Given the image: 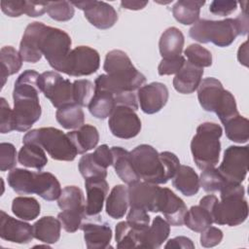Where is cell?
<instances>
[{"mask_svg": "<svg viewBox=\"0 0 249 249\" xmlns=\"http://www.w3.org/2000/svg\"><path fill=\"white\" fill-rule=\"evenodd\" d=\"M94 85L89 80H75L73 82V96L75 104L85 107L89 106L93 94Z\"/></svg>", "mask_w": 249, "mask_h": 249, "instance_id": "7bdbcfd3", "label": "cell"}, {"mask_svg": "<svg viewBox=\"0 0 249 249\" xmlns=\"http://www.w3.org/2000/svg\"><path fill=\"white\" fill-rule=\"evenodd\" d=\"M68 137L75 146L78 154H85L96 147L99 141V133L95 126L83 124L79 128L67 132Z\"/></svg>", "mask_w": 249, "mask_h": 249, "instance_id": "4316f807", "label": "cell"}, {"mask_svg": "<svg viewBox=\"0 0 249 249\" xmlns=\"http://www.w3.org/2000/svg\"><path fill=\"white\" fill-rule=\"evenodd\" d=\"M184 35L177 27L165 29L159 41V50L162 58H173L180 56L184 47Z\"/></svg>", "mask_w": 249, "mask_h": 249, "instance_id": "d4e9b609", "label": "cell"}, {"mask_svg": "<svg viewBox=\"0 0 249 249\" xmlns=\"http://www.w3.org/2000/svg\"><path fill=\"white\" fill-rule=\"evenodd\" d=\"M40 75L34 70H25L15 83L13 91L15 130H28L41 117Z\"/></svg>", "mask_w": 249, "mask_h": 249, "instance_id": "7a4b0ae2", "label": "cell"}, {"mask_svg": "<svg viewBox=\"0 0 249 249\" xmlns=\"http://www.w3.org/2000/svg\"><path fill=\"white\" fill-rule=\"evenodd\" d=\"M126 222L134 231L142 235L150 227V216L146 210L130 206L126 217Z\"/></svg>", "mask_w": 249, "mask_h": 249, "instance_id": "7dc6e473", "label": "cell"}, {"mask_svg": "<svg viewBox=\"0 0 249 249\" xmlns=\"http://www.w3.org/2000/svg\"><path fill=\"white\" fill-rule=\"evenodd\" d=\"M86 217H88L86 211L72 210H62L57 215V219L60 221L62 228L67 232H75L80 229Z\"/></svg>", "mask_w": 249, "mask_h": 249, "instance_id": "bcb514c9", "label": "cell"}, {"mask_svg": "<svg viewBox=\"0 0 249 249\" xmlns=\"http://www.w3.org/2000/svg\"><path fill=\"white\" fill-rule=\"evenodd\" d=\"M48 15L51 18L57 21L70 20L75 14L74 6L68 1L48 2Z\"/></svg>", "mask_w": 249, "mask_h": 249, "instance_id": "f6af8a7d", "label": "cell"}, {"mask_svg": "<svg viewBox=\"0 0 249 249\" xmlns=\"http://www.w3.org/2000/svg\"><path fill=\"white\" fill-rule=\"evenodd\" d=\"M61 227L58 219L53 216H44L32 225L33 235L44 243L53 244L59 240Z\"/></svg>", "mask_w": 249, "mask_h": 249, "instance_id": "484cf974", "label": "cell"}, {"mask_svg": "<svg viewBox=\"0 0 249 249\" xmlns=\"http://www.w3.org/2000/svg\"><path fill=\"white\" fill-rule=\"evenodd\" d=\"M226 181L218 168L215 167L203 169L199 176V185L207 193L220 191Z\"/></svg>", "mask_w": 249, "mask_h": 249, "instance_id": "b9f144b4", "label": "cell"}, {"mask_svg": "<svg viewBox=\"0 0 249 249\" xmlns=\"http://www.w3.org/2000/svg\"><path fill=\"white\" fill-rule=\"evenodd\" d=\"M248 146H230L224 153L218 170L227 181L241 184L248 171Z\"/></svg>", "mask_w": 249, "mask_h": 249, "instance_id": "8fae6325", "label": "cell"}, {"mask_svg": "<svg viewBox=\"0 0 249 249\" xmlns=\"http://www.w3.org/2000/svg\"><path fill=\"white\" fill-rule=\"evenodd\" d=\"M87 191L86 212L88 216L98 215L104 204V200L109 191V186L105 178L85 179Z\"/></svg>", "mask_w": 249, "mask_h": 249, "instance_id": "ffe728a7", "label": "cell"}, {"mask_svg": "<svg viewBox=\"0 0 249 249\" xmlns=\"http://www.w3.org/2000/svg\"><path fill=\"white\" fill-rule=\"evenodd\" d=\"M219 192L221 201H218L213 209V223L230 227L242 224L248 216L244 187L240 183L226 181Z\"/></svg>", "mask_w": 249, "mask_h": 249, "instance_id": "5b68a950", "label": "cell"}, {"mask_svg": "<svg viewBox=\"0 0 249 249\" xmlns=\"http://www.w3.org/2000/svg\"><path fill=\"white\" fill-rule=\"evenodd\" d=\"M237 8V2L235 1H225V0H215L211 2L209 11L217 16L225 17L233 13Z\"/></svg>", "mask_w": 249, "mask_h": 249, "instance_id": "db71d44e", "label": "cell"}, {"mask_svg": "<svg viewBox=\"0 0 249 249\" xmlns=\"http://www.w3.org/2000/svg\"><path fill=\"white\" fill-rule=\"evenodd\" d=\"M79 171L85 179L89 178H106L107 168L102 167L93 158L91 154H86L83 156L78 163Z\"/></svg>", "mask_w": 249, "mask_h": 249, "instance_id": "60d3db41", "label": "cell"}, {"mask_svg": "<svg viewBox=\"0 0 249 249\" xmlns=\"http://www.w3.org/2000/svg\"><path fill=\"white\" fill-rule=\"evenodd\" d=\"M84 231V238L89 249H104L110 246L112 230L107 223L83 222L81 228Z\"/></svg>", "mask_w": 249, "mask_h": 249, "instance_id": "44dd1931", "label": "cell"}, {"mask_svg": "<svg viewBox=\"0 0 249 249\" xmlns=\"http://www.w3.org/2000/svg\"><path fill=\"white\" fill-rule=\"evenodd\" d=\"M39 178L40 184L37 195L48 201L57 199L62 191L57 178L50 172H39Z\"/></svg>", "mask_w": 249, "mask_h": 249, "instance_id": "f35d334b", "label": "cell"}, {"mask_svg": "<svg viewBox=\"0 0 249 249\" xmlns=\"http://www.w3.org/2000/svg\"><path fill=\"white\" fill-rule=\"evenodd\" d=\"M187 210L183 199L177 196L170 189L162 188L160 211L163 214L169 225L176 227L182 226Z\"/></svg>", "mask_w": 249, "mask_h": 249, "instance_id": "d6986e66", "label": "cell"}, {"mask_svg": "<svg viewBox=\"0 0 249 249\" xmlns=\"http://www.w3.org/2000/svg\"><path fill=\"white\" fill-rule=\"evenodd\" d=\"M23 144L32 143L42 147L52 159L72 161L78 152L67 133L55 127H41L28 131L22 138Z\"/></svg>", "mask_w": 249, "mask_h": 249, "instance_id": "52a82bcc", "label": "cell"}, {"mask_svg": "<svg viewBox=\"0 0 249 249\" xmlns=\"http://www.w3.org/2000/svg\"><path fill=\"white\" fill-rule=\"evenodd\" d=\"M0 236L2 239L18 243V244H26L29 243L34 235H33V228L28 223L23 220H18L3 210L0 211Z\"/></svg>", "mask_w": 249, "mask_h": 249, "instance_id": "e0dca14e", "label": "cell"}, {"mask_svg": "<svg viewBox=\"0 0 249 249\" xmlns=\"http://www.w3.org/2000/svg\"><path fill=\"white\" fill-rule=\"evenodd\" d=\"M15 130L14 113L4 97L0 98V132L9 133Z\"/></svg>", "mask_w": 249, "mask_h": 249, "instance_id": "681fc988", "label": "cell"}, {"mask_svg": "<svg viewBox=\"0 0 249 249\" xmlns=\"http://www.w3.org/2000/svg\"><path fill=\"white\" fill-rule=\"evenodd\" d=\"M212 223L213 220L210 212L199 204L192 206L187 210L184 218V224L187 228L196 232H201L206 228L210 227Z\"/></svg>", "mask_w": 249, "mask_h": 249, "instance_id": "d590c367", "label": "cell"}, {"mask_svg": "<svg viewBox=\"0 0 249 249\" xmlns=\"http://www.w3.org/2000/svg\"><path fill=\"white\" fill-rule=\"evenodd\" d=\"M203 75V68L185 61L173 79L174 89L183 94L193 93L197 89Z\"/></svg>", "mask_w": 249, "mask_h": 249, "instance_id": "7402d4cb", "label": "cell"}, {"mask_svg": "<svg viewBox=\"0 0 249 249\" xmlns=\"http://www.w3.org/2000/svg\"><path fill=\"white\" fill-rule=\"evenodd\" d=\"M12 211L18 218L23 221H32L39 216L41 206L34 197L18 196L13 199Z\"/></svg>", "mask_w": 249, "mask_h": 249, "instance_id": "8d00e7d4", "label": "cell"}, {"mask_svg": "<svg viewBox=\"0 0 249 249\" xmlns=\"http://www.w3.org/2000/svg\"><path fill=\"white\" fill-rule=\"evenodd\" d=\"M205 4V1H192L180 0L172 7V14L174 18L184 24L190 25L196 23L199 18L200 8Z\"/></svg>", "mask_w": 249, "mask_h": 249, "instance_id": "f546056e", "label": "cell"}, {"mask_svg": "<svg viewBox=\"0 0 249 249\" xmlns=\"http://www.w3.org/2000/svg\"><path fill=\"white\" fill-rule=\"evenodd\" d=\"M73 6L84 11L85 18L91 25L98 29H109L118 20L116 10L103 1H79L71 2Z\"/></svg>", "mask_w": 249, "mask_h": 249, "instance_id": "9a60e30c", "label": "cell"}, {"mask_svg": "<svg viewBox=\"0 0 249 249\" xmlns=\"http://www.w3.org/2000/svg\"><path fill=\"white\" fill-rule=\"evenodd\" d=\"M168 89L162 83L153 82L137 90V99L141 110L149 115L160 112L168 100Z\"/></svg>", "mask_w": 249, "mask_h": 249, "instance_id": "2e32d148", "label": "cell"}, {"mask_svg": "<svg viewBox=\"0 0 249 249\" xmlns=\"http://www.w3.org/2000/svg\"><path fill=\"white\" fill-rule=\"evenodd\" d=\"M148 1H122L121 6L126 10H141L146 7Z\"/></svg>", "mask_w": 249, "mask_h": 249, "instance_id": "680465c9", "label": "cell"}, {"mask_svg": "<svg viewBox=\"0 0 249 249\" xmlns=\"http://www.w3.org/2000/svg\"><path fill=\"white\" fill-rule=\"evenodd\" d=\"M222 127L210 122L199 124L191 142V152L196 166L200 169L215 167L219 161Z\"/></svg>", "mask_w": 249, "mask_h": 249, "instance_id": "8992f818", "label": "cell"}, {"mask_svg": "<svg viewBox=\"0 0 249 249\" xmlns=\"http://www.w3.org/2000/svg\"><path fill=\"white\" fill-rule=\"evenodd\" d=\"M61 210L86 211V200L83 191L77 186H66L62 189L57 200Z\"/></svg>", "mask_w": 249, "mask_h": 249, "instance_id": "e575fe53", "label": "cell"}, {"mask_svg": "<svg viewBox=\"0 0 249 249\" xmlns=\"http://www.w3.org/2000/svg\"><path fill=\"white\" fill-rule=\"evenodd\" d=\"M71 38L65 31L45 25L40 39V50L52 68L63 71L71 52Z\"/></svg>", "mask_w": 249, "mask_h": 249, "instance_id": "ba28073f", "label": "cell"}, {"mask_svg": "<svg viewBox=\"0 0 249 249\" xmlns=\"http://www.w3.org/2000/svg\"><path fill=\"white\" fill-rule=\"evenodd\" d=\"M129 206L142 208L146 211L159 212L162 188L148 182H134L128 185Z\"/></svg>", "mask_w": 249, "mask_h": 249, "instance_id": "5bb4252c", "label": "cell"}, {"mask_svg": "<svg viewBox=\"0 0 249 249\" xmlns=\"http://www.w3.org/2000/svg\"><path fill=\"white\" fill-rule=\"evenodd\" d=\"M129 205L128 190L124 185H116L106 199V213L113 219L124 216Z\"/></svg>", "mask_w": 249, "mask_h": 249, "instance_id": "f1b7e54d", "label": "cell"}, {"mask_svg": "<svg viewBox=\"0 0 249 249\" xmlns=\"http://www.w3.org/2000/svg\"><path fill=\"white\" fill-rule=\"evenodd\" d=\"M18 162L26 167L35 168L41 171L47 164L48 159L45 150L37 144H23L18 156Z\"/></svg>", "mask_w": 249, "mask_h": 249, "instance_id": "1f68e13d", "label": "cell"}, {"mask_svg": "<svg viewBox=\"0 0 249 249\" xmlns=\"http://www.w3.org/2000/svg\"><path fill=\"white\" fill-rule=\"evenodd\" d=\"M188 61L197 67H209L212 64L211 53L198 44H192L184 51Z\"/></svg>", "mask_w": 249, "mask_h": 249, "instance_id": "ee69618b", "label": "cell"}, {"mask_svg": "<svg viewBox=\"0 0 249 249\" xmlns=\"http://www.w3.org/2000/svg\"><path fill=\"white\" fill-rule=\"evenodd\" d=\"M17 164V151L12 143L0 144V170H12Z\"/></svg>", "mask_w": 249, "mask_h": 249, "instance_id": "c3c4849f", "label": "cell"}, {"mask_svg": "<svg viewBox=\"0 0 249 249\" xmlns=\"http://www.w3.org/2000/svg\"><path fill=\"white\" fill-rule=\"evenodd\" d=\"M108 125L112 134L122 139L133 138L141 130V121L135 110L124 105L115 107L109 117Z\"/></svg>", "mask_w": 249, "mask_h": 249, "instance_id": "7c38bea8", "label": "cell"}, {"mask_svg": "<svg viewBox=\"0 0 249 249\" xmlns=\"http://www.w3.org/2000/svg\"><path fill=\"white\" fill-rule=\"evenodd\" d=\"M39 85L44 93L55 108L75 104L73 96V83L62 78L54 71H47L40 75Z\"/></svg>", "mask_w": 249, "mask_h": 249, "instance_id": "9c48e42d", "label": "cell"}, {"mask_svg": "<svg viewBox=\"0 0 249 249\" xmlns=\"http://www.w3.org/2000/svg\"><path fill=\"white\" fill-rule=\"evenodd\" d=\"M116 107L115 96L109 91L95 89L88 106L89 113L96 119L104 120L112 114Z\"/></svg>", "mask_w": 249, "mask_h": 249, "instance_id": "4dcf8cb0", "label": "cell"}, {"mask_svg": "<svg viewBox=\"0 0 249 249\" xmlns=\"http://www.w3.org/2000/svg\"><path fill=\"white\" fill-rule=\"evenodd\" d=\"M223 239V231L216 227H208L201 231L200 245L205 248H210L218 245Z\"/></svg>", "mask_w": 249, "mask_h": 249, "instance_id": "816d5d0a", "label": "cell"}, {"mask_svg": "<svg viewBox=\"0 0 249 249\" xmlns=\"http://www.w3.org/2000/svg\"><path fill=\"white\" fill-rule=\"evenodd\" d=\"M173 187L186 196H193L199 190V177L188 165H180L172 178Z\"/></svg>", "mask_w": 249, "mask_h": 249, "instance_id": "83f0119b", "label": "cell"}, {"mask_svg": "<svg viewBox=\"0 0 249 249\" xmlns=\"http://www.w3.org/2000/svg\"><path fill=\"white\" fill-rule=\"evenodd\" d=\"M113 154V166L117 175L125 184L129 185L140 180L132 163L130 152L127 150L114 146L111 148Z\"/></svg>", "mask_w": 249, "mask_h": 249, "instance_id": "603a6c76", "label": "cell"}, {"mask_svg": "<svg viewBox=\"0 0 249 249\" xmlns=\"http://www.w3.org/2000/svg\"><path fill=\"white\" fill-rule=\"evenodd\" d=\"M227 137L235 143H246L249 139V121L237 115L224 124Z\"/></svg>", "mask_w": 249, "mask_h": 249, "instance_id": "74e56055", "label": "cell"}, {"mask_svg": "<svg viewBox=\"0 0 249 249\" xmlns=\"http://www.w3.org/2000/svg\"><path fill=\"white\" fill-rule=\"evenodd\" d=\"M55 118L57 123L66 129H77L85 123L84 111L77 104H70L58 108Z\"/></svg>", "mask_w": 249, "mask_h": 249, "instance_id": "836d02e7", "label": "cell"}, {"mask_svg": "<svg viewBox=\"0 0 249 249\" xmlns=\"http://www.w3.org/2000/svg\"><path fill=\"white\" fill-rule=\"evenodd\" d=\"M45 24L43 22L34 21L29 23L23 33L19 44V54L23 61L36 63L42 57L40 50V39Z\"/></svg>", "mask_w": 249, "mask_h": 249, "instance_id": "ac0fdd59", "label": "cell"}, {"mask_svg": "<svg viewBox=\"0 0 249 249\" xmlns=\"http://www.w3.org/2000/svg\"><path fill=\"white\" fill-rule=\"evenodd\" d=\"M185 57L183 55L173 58H162L158 66V72L160 76L177 74L185 63Z\"/></svg>", "mask_w": 249, "mask_h": 249, "instance_id": "f907efd6", "label": "cell"}, {"mask_svg": "<svg viewBox=\"0 0 249 249\" xmlns=\"http://www.w3.org/2000/svg\"><path fill=\"white\" fill-rule=\"evenodd\" d=\"M22 58L19 53L12 46H5L0 51V63H1V78L2 87L5 85L6 79L18 73L22 65Z\"/></svg>", "mask_w": 249, "mask_h": 249, "instance_id": "d6a6232c", "label": "cell"}, {"mask_svg": "<svg viewBox=\"0 0 249 249\" xmlns=\"http://www.w3.org/2000/svg\"><path fill=\"white\" fill-rule=\"evenodd\" d=\"M48 10V2H35L25 0V14L28 17L36 18L43 16Z\"/></svg>", "mask_w": 249, "mask_h": 249, "instance_id": "9f6ffc18", "label": "cell"}, {"mask_svg": "<svg viewBox=\"0 0 249 249\" xmlns=\"http://www.w3.org/2000/svg\"><path fill=\"white\" fill-rule=\"evenodd\" d=\"M170 225L160 216H157L148 230L141 235L139 248H159L167 239Z\"/></svg>", "mask_w": 249, "mask_h": 249, "instance_id": "cb8c5ba5", "label": "cell"}, {"mask_svg": "<svg viewBox=\"0 0 249 249\" xmlns=\"http://www.w3.org/2000/svg\"><path fill=\"white\" fill-rule=\"evenodd\" d=\"M248 33V16L242 12L235 18L222 20L198 19L189 30L195 41L202 44L213 43L218 47H229L238 35Z\"/></svg>", "mask_w": 249, "mask_h": 249, "instance_id": "277c9868", "label": "cell"}, {"mask_svg": "<svg viewBox=\"0 0 249 249\" xmlns=\"http://www.w3.org/2000/svg\"><path fill=\"white\" fill-rule=\"evenodd\" d=\"M115 239L117 242V247L120 249L125 248H139L140 234L134 231L125 221L120 222L116 226Z\"/></svg>", "mask_w": 249, "mask_h": 249, "instance_id": "ab89813d", "label": "cell"}, {"mask_svg": "<svg viewBox=\"0 0 249 249\" xmlns=\"http://www.w3.org/2000/svg\"><path fill=\"white\" fill-rule=\"evenodd\" d=\"M95 160L104 168L113 164V154L106 144L98 146L92 153Z\"/></svg>", "mask_w": 249, "mask_h": 249, "instance_id": "11a10c76", "label": "cell"}, {"mask_svg": "<svg viewBox=\"0 0 249 249\" xmlns=\"http://www.w3.org/2000/svg\"><path fill=\"white\" fill-rule=\"evenodd\" d=\"M166 249L167 248H182V249H194L195 248V244L192 241V239H190L187 236H176L172 239H169L167 241V243L164 246Z\"/></svg>", "mask_w": 249, "mask_h": 249, "instance_id": "6f0895ef", "label": "cell"}, {"mask_svg": "<svg viewBox=\"0 0 249 249\" xmlns=\"http://www.w3.org/2000/svg\"><path fill=\"white\" fill-rule=\"evenodd\" d=\"M135 171L140 179L152 184H165L172 179L180 160L171 152L159 153L153 146L141 144L130 152Z\"/></svg>", "mask_w": 249, "mask_h": 249, "instance_id": "3957f363", "label": "cell"}, {"mask_svg": "<svg viewBox=\"0 0 249 249\" xmlns=\"http://www.w3.org/2000/svg\"><path fill=\"white\" fill-rule=\"evenodd\" d=\"M103 69L106 74H101L95 79L94 88L109 91L114 96L138 90L146 82V77L135 68L128 55L121 50H112L107 53Z\"/></svg>", "mask_w": 249, "mask_h": 249, "instance_id": "6da1fadb", "label": "cell"}, {"mask_svg": "<svg viewBox=\"0 0 249 249\" xmlns=\"http://www.w3.org/2000/svg\"><path fill=\"white\" fill-rule=\"evenodd\" d=\"M233 95L223 88L222 83L212 77L201 80L197 88V98L200 106L207 112L218 113Z\"/></svg>", "mask_w": 249, "mask_h": 249, "instance_id": "4fadbf2b", "label": "cell"}, {"mask_svg": "<svg viewBox=\"0 0 249 249\" xmlns=\"http://www.w3.org/2000/svg\"><path fill=\"white\" fill-rule=\"evenodd\" d=\"M100 65V56L96 50L88 46H79L71 50L62 73L73 77L89 76L95 73Z\"/></svg>", "mask_w": 249, "mask_h": 249, "instance_id": "30bf717a", "label": "cell"}, {"mask_svg": "<svg viewBox=\"0 0 249 249\" xmlns=\"http://www.w3.org/2000/svg\"><path fill=\"white\" fill-rule=\"evenodd\" d=\"M2 12L11 18L20 17L25 14V0H15V1H1Z\"/></svg>", "mask_w": 249, "mask_h": 249, "instance_id": "f5cc1de1", "label": "cell"}]
</instances>
